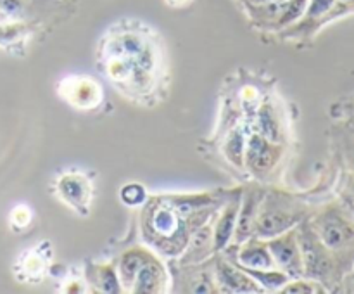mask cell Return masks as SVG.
Listing matches in <instances>:
<instances>
[{
	"instance_id": "obj_1",
	"label": "cell",
	"mask_w": 354,
	"mask_h": 294,
	"mask_svg": "<svg viewBox=\"0 0 354 294\" xmlns=\"http://www.w3.org/2000/svg\"><path fill=\"white\" fill-rule=\"evenodd\" d=\"M315 234L349 268L354 265V214L348 208L330 204L317 217Z\"/></svg>"
},
{
	"instance_id": "obj_2",
	"label": "cell",
	"mask_w": 354,
	"mask_h": 294,
	"mask_svg": "<svg viewBox=\"0 0 354 294\" xmlns=\"http://www.w3.org/2000/svg\"><path fill=\"white\" fill-rule=\"evenodd\" d=\"M301 217H303L301 208L286 196H268L259 206L252 232H256L259 237H277L290 230L292 225L301 220Z\"/></svg>"
},
{
	"instance_id": "obj_3",
	"label": "cell",
	"mask_w": 354,
	"mask_h": 294,
	"mask_svg": "<svg viewBox=\"0 0 354 294\" xmlns=\"http://www.w3.org/2000/svg\"><path fill=\"white\" fill-rule=\"evenodd\" d=\"M297 242H299L301 255H303V268L304 275L315 280H330L334 279L335 273L341 272L342 265L339 261L341 259L322 244L318 235L315 234L313 227L303 228L299 235H297Z\"/></svg>"
},
{
	"instance_id": "obj_4",
	"label": "cell",
	"mask_w": 354,
	"mask_h": 294,
	"mask_svg": "<svg viewBox=\"0 0 354 294\" xmlns=\"http://www.w3.org/2000/svg\"><path fill=\"white\" fill-rule=\"evenodd\" d=\"M270 255H272L273 263L280 266L289 277L304 275L303 268V255H301L299 242H297V234L292 230H287L283 234L273 237L268 244Z\"/></svg>"
},
{
	"instance_id": "obj_5",
	"label": "cell",
	"mask_w": 354,
	"mask_h": 294,
	"mask_svg": "<svg viewBox=\"0 0 354 294\" xmlns=\"http://www.w3.org/2000/svg\"><path fill=\"white\" fill-rule=\"evenodd\" d=\"M279 154V147L270 144L265 135H251L245 144L244 159L252 172L263 173L275 165Z\"/></svg>"
},
{
	"instance_id": "obj_6",
	"label": "cell",
	"mask_w": 354,
	"mask_h": 294,
	"mask_svg": "<svg viewBox=\"0 0 354 294\" xmlns=\"http://www.w3.org/2000/svg\"><path fill=\"white\" fill-rule=\"evenodd\" d=\"M64 97L76 107L90 109L100 100V89L95 82L88 78L64 80Z\"/></svg>"
},
{
	"instance_id": "obj_7",
	"label": "cell",
	"mask_w": 354,
	"mask_h": 294,
	"mask_svg": "<svg viewBox=\"0 0 354 294\" xmlns=\"http://www.w3.org/2000/svg\"><path fill=\"white\" fill-rule=\"evenodd\" d=\"M59 192H61L62 199L68 201L73 208L82 210V208L88 206L90 199V187L83 176L80 175H66L59 180L57 185Z\"/></svg>"
},
{
	"instance_id": "obj_8",
	"label": "cell",
	"mask_w": 354,
	"mask_h": 294,
	"mask_svg": "<svg viewBox=\"0 0 354 294\" xmlns=\"http://www.w3.org/2000/svg\"><path fill=\"white\" fill-rule=\"evenodd\" d=\"M218 279L223 289L234 291V293H258L259 291L258 282H254L249 273L239 272L234 266L227 265L223 259L218 263Z\"/></svg>"
},
{
	"instance_id": "obj_9",
	"label": "cell",
	"mask_w": 354,
	"mask_h": 294,
	"mask_svg": "<svg viewBox=\"0 0 354 294\" xmlns=\"http://www.w3.org/2000/svg\"><path fill=\"white\" fill-rule=\"evenodd\" d=\"M259 206H261V196H258V192L245 194L241 217L237 214V230H235L237 232V241H244L252 234Z\"/></svg>"
},
{
	"instance_id": "obj_10",
	"label": "cell",
	"mask_w": 354,
	"mask_h": 294,
	"mask_svg": "<svg viewBox=\"0 0 354 294\" xmlns=\"http://www.w3.org/2000/svg\"><path fill=\"white\" fill-rule=\"evenodd\" d=\"M239 261L245 268H263L268 270L273 266V258L270 255V249L266 244L258 241H251L241 249L239 252Z\"/></svg>"
},
{
	"instance_id": "obj_11",
	"label": "cell",
	"mask_w": 354,
	"mask_h": 294,
	"mask_svg": "<svg viewBox=\"0 0 354 294\" xmlns=\"http://www.w3.org/2000/svg\"><path fill=\"white\" fill-rule=\"evenodd\" d=\"M162 270L159 268L158 263L145 261L137 272V282H135V291L138 293H154L159 291L162 284Z\"/></svg>"
},
{
	"instance_id": "obj_12",
	"label": "cell",
	"mask_w": 354,
	"mask_h": 294,
	"mask_svg": "<svg viewBox=\"0 0 354 294\" xmlns=\"http://www.w3.org/2000/svg\"><path fill=\"white\" fill-rule=\"evenodd\" d=\"M237 214H239V206L237 203L228 204L227 210L221 214L220 221L216 225V234H214V248L220 249L230 241L232 232H234V225L237 223Z\"/></svg>"
},
{
	"instance_id": "obj_13",
	"label": "cell",
	"mask_w": 354,
	"mask_h": 294,
	"mask_svg": "<svg viewBox=\"0 0 354 294\" xmlns=\"http://www.w3.org/2000/svg\"><path fill=\"white\" fill-rule=\"evenodd\" d=\"M152 225H154L156 232L159 235L168 237L178 227V218H176L175 211L169 210V208H159L154 213V217H152Z\"/></svg>"
},
{
	"instance_id": "obj_14",
	"label": "cell",
	"mask_w": 354,
	"mask_h": 294,
	"mask_svg": "<svg viewBox=\"0 0 354 294\" xmlns=\"http://www.w3.org/2000/svg\"><path fill=\"white\" fill-rule=\"evenodd\" d=\"M245 273L259 280L268 289H277L289 282V275L286 272H263V268H245Z\"/></svg>"
},
{
	"instance_id": "obj_15",
	"label": "cell",
	"mask_w": 354,
	"mask_h": 294,
	"mask_svg": "<svg viewBox=\"0 0 354 294\" xmlns=\"http://www.w3.org/2000/svg\"><path fill=\"white\" fill-rule=\"evenodd\" d=\"M145 259L144 255L140 251H131L128 255H124L123 261H121V277L124 279V282L130 284L131 280H135L137 272L140 270V266L144 265Z\"/></svg>"
},
{
	"instance_id": "obj_16",
	"label": "cell",
	"mask_w": 354,
	"mask_h": 294,
	"mask_svg": "<svg viewBox=\"0 0 354 294\" xmlns=\"http://www.w3.org/2000/svg\"><path fill=\"white\" fill-rule=\"evenodd\" d=\"M244 151H245L244 137H242L239 131H234V134L230 135V138L227 140V144H225V152H227L228 158H230L232 161H235L239 166H241L242 161H244Z\"/></svg>"
},
{
	"instance_id": "obj_17",
	"label": "cell",
	"mask_w": 354,
	"mask_h": 294,
	"mask_svg": "<svg viewBox=\"0 0 354 294\" xmlns=\"http://www.w3.org/2000/svg\"><path fill=\"white\" fill-rule=\"evenodd\" d=\"M283 293H325L324 284L318 280H296L292 284L283 286Z\"/></svg>"
},
{
	"instance_id": "obj_18",
	"label": "cell",
	"mask_w": 354,
	"mask_h": 294,
	"mask_svg": "<svg viewBox=\"0 0 354 294\" xmlns=\"http://www.w3.org/2000/svg\"><path fill=\"white\" fill-rule=\"evenodd\" d=\"M121 199L127 204H130V206L144 203L145 189L142 185H138V183H128V185H124L123 190H121Z\"/></svg>"
},
{
	"instance_id": "obj_19",
	"label": "cell",
	"mask_w": 354,
	"mask_h": 294,
	"mask_svg": "<svg viewBox=\"0 0 354 294\" xmlns=\"http://www.w3.org/2000/svg\"><path fill=\"white\" fill-rule=\"evenodd\" d=\"M30 218H31L30 210L24 206H19L12 211V217H10V220H12V223L16 225L17 228H21V227H26V225L30 223Z\"/></svg>"
},
{
	"instance_id": "obj_20",
	"label": "cell",
	"mask_w": 354,
	"mask_h": 294,
	"mask_svg": "<svg viewBox=\"0 0 354 294\" xmlns=\"http://www.w3.org/2000/svg\"><path fill=\"white\" fill-rule=\"evenodd\" d=\"M344 154H346V159H348L349 166H351L354 172V131L351 128H349V140H346L344 144Z\"/></svg>"
},
{
	"instance_id": "obj_21",
	"label": "cell",
	"mask_w": 354,
	"mask_h": 294,
	"mask_svg": "<svg viewBox=\"0 0 354 294\" xmlns=\"http://www.w3.org/2000/svg\"><path fill=\"white\" fill-rule=\"evenodd\" d=\"M346 190H348L349 201H354V172L349 175L348 183H346Z\"/></svg>"
},
{
	"instance_id": "obj_22",
	"label": "cell",
	"mask_w": 354,
	"mask_h": 294,
	"mask_svg": "<svg viewBox=\"0 0 354 294\" xmlns=\"http://www.w3.org/2000/svg\"><path fill=\"white\" fill-rule=\"evenodd\" d=\"M189 0H168V3H171V6H183V3H187Z\"/></svg>"
},
{
	"instance_id": "obj_23",
	"label": "cell",
	"mask_w": 354,
	"mask_h": 294,
	"mask_svg": "<svg viewBox=\"0 0 354 294\" xmlns=\"http://www.w3.org/2000/svg\"><path fill=\"white\" fill-rule=\"evenodd\" d=\"M342 2L346 3V7H348V9L349 7H354V0H342Z\"/></svg>"
},
{
	"instance_id": "obj_24",
	"label": "cell",
	"mask_w": 354,
	"mask_h": 294,
	"mask_svg": "<svg viewBox=\"0 0 354 294\" xmlns=\"http://www.w3.org/2000/svg\"><path fill=\"white\" fill-rule=\"evenodd\" d=\"M349 128H351V130L354 131V114L351 118H349Z\"/></svg>"
},
{
	"instance_id": "obj_25",
	"label": "cell",
	"mask_w": 354,
	"mask_h": 294,
	"mask_svg": "<svg viewBox=\"0 0 354 294\" xmlns=\"http://www.w3.org/2000/svg\"><path fill=\"white\" fill-rule=\"evenodd\" d=\"M349 210H351V213L354 214V201H349Z\"/></svg>"
},
{
	"instance_id": "obj_26",
	"label": "cell",
	"mask_w": 354,
	"mask_h": 294,
	"mask_svg": "<svg viewBox=\"0 0 354 294\" xmlns=\"http://www.w3.org/2000/svg\"><path fill=\"white\" fill-rule=\"evenodd\" d=\"M353 279H354V265H353Z\"/></svg>"
}]
</instances>
